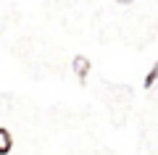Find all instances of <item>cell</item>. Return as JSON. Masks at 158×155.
<instances>
[{"label": "cell", "mask_w": 158, "mask_h": 155, "mask_svg": "<svg viewBox=\"0 0 158 155\" xmlns=\"http://www.w3.org/2000/svg\"><path fill=\"white\" fill-rule=\"evenodd\" d=\"M156 82H158V63H156V66H153L150 71L145 74V79H142V87H145V89H150Z\"/></svg>", "instance_id": "3"}, {"label": "cell", "mask_w": 158, "mask_h": 155, "mask_svg": "<svg viewBox=\"0 0 158 155\" xmlns=\"http://www.w3.org/2000/svg\"><path fill=\"white\" fill-rule=\"evenodd\" d=\"M13 147V137L8 129H0V155H8Z\"/></svg>", "instance_id": "2"}, {"label": "cell", "mask_w": 158, "mask_h": 155, "mask_svg": "<svg viewBox=\"0 0 158 155\" xmlns=\"http://www.w3.org/2000/svg\"><path fill=\"white\" fill-rule=\"evenodd\" d=\"M71 68H74V74H77L79 84H87V76H90V58L77 55V58L71 61Z\"/></svg>", "instance_id": "1"}, {"label": "cell", "mask_w": 158, "mask_h": 155, "mask_svg": "<svg viewBox=\"0 0 158 155\" xmlns=\"http://www.w3.org/2000/svg\"><path fill=\"white\" fill-rule=\"evenodd\" d=\"M116 3H121V6H129V3H132V0H116Z\"/></svg>", "instance_id": "4"}]
</instances>
